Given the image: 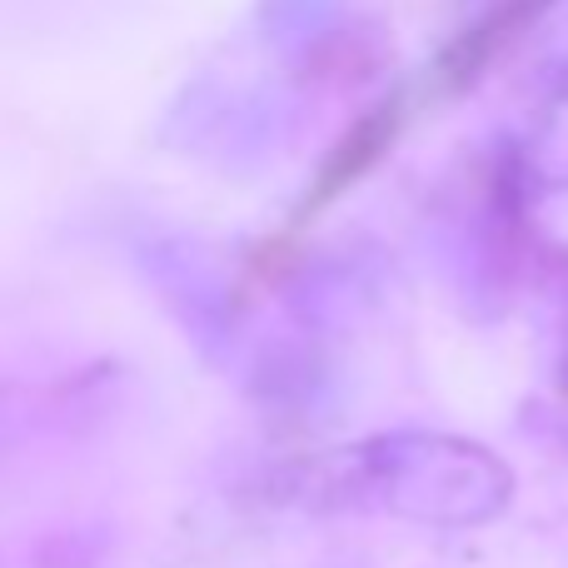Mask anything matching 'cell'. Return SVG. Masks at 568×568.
Instances as JSON below:
<instances>
[{
  "label": "cell",
  "instance_id": "obj_1",
  "mask_svg": "<svg viewBox=\"0 0 568 568\" xmlns=\"http://www.w3.org/2000/svg\"><path fill=\"white\" fill-rule=\"evenodd\" d=\"M509 494L514 474L504 469V459L444 434H384L290 464L275 479V499L300 509L394 514L444 529L494 519Z\"/></svg>",
  "mask_w": 568,
  "mask_h": 568
},
{
  "label": "cell",
  "instance_id": "obj_2",
  "mask_svg": "<svg viewBox=\"0 0 568 568\" xmlns=\"http://www.w3.org/2000/svg\"><path fill=\"white\" fill-rule=\"evenodd\" d=\"M344 150H354V160H369V155H374V150H364V140H359V135H354V140H344ZM339 175H344V155H339V165H334L329 175H324V190H329ZM349 175H354V165H349Z\"/></svg>",
  "mask_w": 568,
  "mask_h": 568
}]
</instances>
